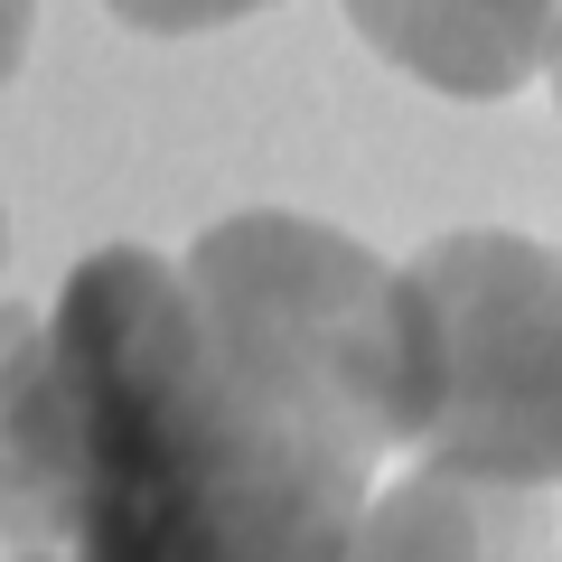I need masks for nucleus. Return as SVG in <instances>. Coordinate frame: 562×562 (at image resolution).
Listing matches in <instances>:
<instances>
[{
  "instance_id": "0eeeda50",
  "label": "nucleus",
  "mask_w": 562,
  "mask_h": 562,
  "mask_svg": "<svg viewBox=\"0 0 562 562\" xmlns=\"http://www.w3.org/2000/svg\"><path fill=\"white\" fill-rule=\"evenodd\" d=\"M29 29H38V0H0V85L20 76V57H29Z\"/></svg>"
},
{
  "instance_id": "f03ea898",
  "label": "nucleus",
  "mask_w": 562,
  "mask_h": 562,
  "mask_svg": "<svg viewBox=\"0 0 562 562\" xmlns=\"http://www.w3.org/2000/svg\"><path fill=\"white\" fill-rule=\"evenodd\" d=\"M394 441L422 469L562 487V254L441 235L394 272Z\"/></svg>"
},
{
  "instance_id": "6e6552de",
  "label": "nucleus",
  "mask_w": 562,
  "mask_h": 562,
  "mask_svg": "<svg viewBox=\"0 0 562 562\" xmlns=\"http://www.w3.org/2000/svg\"><path fill=\"white\" fill-rule=\"evenodd\" d=\"M553 103H562V47H553Z\"/></svg>"
},
{
  "instance_id": "f257e3e1",
  "label": "nucleus",
  "mask_w": 562,
  "mask_h": 562,
  "mask_svg": "<svg viewBox=\"0 0 562 562\" xmlns=\"http://www.w3.org/2000/svg\"><path fill=\"white\" fill-rule=\"evenodd\" d=\"M394 450V272L291 206L179 262L103 244L38 310L10 562H338Z\"/></svg>"
},
{
  "instance_id": "423d86ee",
  "label": "nucleus",
  "mask_w": 562,
  "mask_h": 562,
  "mask_svg": "<svg viewBox=\"0 0 562 562\" xmlns=\"http://www.w3.org/2000/svg\"><path fill=\"white\" fill-rule=\"evenodd\" d=\"M29 357H38V310H20V301H0V460H10V431H20Z\"/></svg>"
},
{
  "instance_id": "39448f33",
  "label": "nucleus",
  "mask_w": 562,
  "mask_h": 562,
  "mask_svg": "<svg viewBox=\"0 0 562 562\" xmlns=\"http://www.w3.org/2000/svg\"><path fill=\"white\" fill-rule=\"evenodd\" d=\"M122 29H150V38H198V29H225V20H254L272 0H103Z\"/></svg>"
},
{
  "instance_id": "20e7f679",
  "label": "nucleus",
  "mask_w": 562,
  "mask_h": 562,
  "mask_svg": "<svg viewBox=\"0 0 562 562\" xmlns=\"http://www.w3.org/2000/svg\"><path fill=\"white\" fill-rule=\"evenodd\" d=\"M338 562H562V525L543 506V487L413 469L357 506Z\"/></svg>"
},
{
  "instance_id": "7ed1b4c3",
  "label": "nucleus",
  "mask_w": 562,
  "mask_h": 562,
  "mask_svg": "<svg viewBox=\"0 0 562 562\" xmlns=\"http://www.w3.org/2000/svg\"><path fill=\"white\" fill-rule=\"evenodd\" d=\"M347 20L384 66L460 103L535 85L562 47V0H347Z\"/></svg>"
}]
</instances>
